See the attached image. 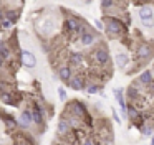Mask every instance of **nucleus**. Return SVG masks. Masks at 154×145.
<instances>
[{
    "label": "nucleus",
    "instance_id": "nucleus-22",
    "mask_svg": "<svg viewBox=\"0 0 154 145\" xmlns=\"http://www.w3.org/2000/svg\"><path fill=\"white\" fill-rule=\"evenodd\" d=\"M126 114H128V119H129V120H133V122H136L137 119H143L144 117L143 112H141L134 104H128L126 105Z\"/></svg>",
    "mask_w": 154,
    "mask_h": 145
},
{
    "label": "nucleus",
    "instance_id": "nucleus-9",
    "mask_svg": "<svg viewBox=\"0 0 154 145\" xmlns=\"http://www.w3.org/2000/svg\"><path fill=\"white\" fill-rule=\"evenodd\" d=\"M152 55H154V46L151 45V43H146V41H143L136 49V56L141 61V64L149 61V59L152 58Z\"/></svg>",
    "mask_w": 154,
    "mask_h": 145
},
{
    "label": "nucleus",
    "instance_id": "nucleus-2",
    "mask_svg": "<svg viewBox=\"0 0 154 145\" xmlns=\"http://www.w3.org/2000/svg\"><path fill=\"white\" fill-rule=\"evenodd\" d=\"M104 31H106L108 36L114 38V36H121L128 31V26L123 20L116 18V16H104Z\"/></svg>",
    "mask_w": 154,
    "mask_h": 145
},
{
    "label": "nucleus",
    "instance_id": "nucleus-23",
    "mask_svg": "<svg viewBox=\"0 0 154 145\" xmlns=\"http://www.w3.org/2000/svg\"><path fill=\"white\" fill-rule=\"evenodd\" d=\"M101 89H103V84L90 81L86 86V89H85V92H86V94H101Z\"/></svg>",
    "mask_w": 154,
    "mask_h": 145
},
{
    "label": "nucleus",
    "instance_id": "nucleus-18",
    "mask_svg": "<svg viewBox=\"0 0 154 145\" xmlns=\"http://www.w3.org/2000/svg\"><path fill=\"white\" fill-rule=\"evenodd\" d=\"M0 119L5 122V125H7L8 132H15V130L18 129V120L14 117V115L7 114V112H2V114H0Z\"/></svg>",
    "mask_w": 154,
    "mask_h": 145
},
{
    "label": "nucleus",
    "instance_id": "nucleus-40",
    "mask_svg": "<svg viewBox=\"0 0 154 145\" xmlns=\"http://www.w3.org/2000/svg\"><path fill=\"white\" fill-rule=\"evenodd\" d=\"M0 145H2V144H0Z\"/></svg>",
    "mask_w": 154,
    "mask_h": 145
},
{
    "label": "nucleus",
    "instance_id": "nucleus-24",
    "mask_svg": "<svg viewBox=\"0 0 154 145\" xmlns=\"http://www.w3.org/2000/svg\"><path fill=\"white\" fill-rule=\"evenodd\" d=\"M0 56H2L5 61H8V59L12 58V48H10L8 43H5V41L0 43Z\"/></svg>",
    "mask_w": 154,
    "mask_h": 145
},
{
    "label": "nucleus",
    "instance_id": "nucleus-31",
    "mask_svg": "<svg viewBox=\"0 0 154 145\" xmlns=\"http://www.w3.org/2000/svg\"><path fill=\"white\" fill-rule=\"evenodd\" d=\"M58 99H60V101H66V91H65L63 87H58Z\"/></svg>",
    "mask_w": 154,
    "mask_h": 145
},
{
    "label": "nucleus",
    "instance_id": "nucleus-39",
    "mask_svg": "<svg viewBox=\"0 0 154 145\" xmlns=\"http://www.w3.org/2000/svg\"><path fill=\"white\" fill-rule=\"evenodd\" d=\"M0 43H2V40H0Z\"/></svg>",
    "mask_w": 154,
    "mask_h": 145
},
{
    "label": "nucleus",
    "instance_id": "nucleus-28",
    "mask_svg": "<svg viewBox=\"0 0 154 145\" xmlns=\"http://www.w3.org/2000/svg\"><path fill=\"white\" fill-rule=\"evenodd\" d=\"M5 18L10 20L12 23H17V20H18V12H17V10H8V12H5Z\"/></svg>",
    "mask_w": 154,
    "mask_h": 145
},
{
    "label": "nucleus",
    "instance_id": "nucleus-26",
    "mask_svg": "<svg viewBox=\"0 0 154 145\" xmlns=\"http://www.w3.org/2000/svg\"><path fill=\"white\" fill-rule=\"evenodd\" d=\"M114 5H116V0H100V7L104 10V12L114 8Z\"/></svg>",
    "mask_w": 154,
    "mask_h": 145
},
{
    "label": "nucleus",
    "instance_id": "nucleus-27",
    "mask_svg": "<svg viewBox=\"0 0 154 145\" xmlns=\"http://www.w3.org/2000/svg\"><path fill=\"white\" fill-rule=\"evenodd\" d=\"M141 132H143L144 137H152V132H154V125L152 124H144L143 129H141Z\"/></svg>",
    "mask_w": 154,
    "mask_h": 145
},
{
    "label": "nucleus",
    "instance_id": "nucleus-17",
    "mask_svg": "<svg viewBox=\"0 0 154 145\" xmlns=\"http://www.w3.org/2000/svg\"><path fill=\"white\" fill-rule=\"evenodd\" d=\"M78 41H80L81 46H93L94 43H96V33H94L91 28H88L86 31L80 36V40H78Z\"/></svg>",
    "mask_w": 154,
    "mask_h": 145
},
{
    "label": "nucleus",
    "instance_id": "nucleus-32",
    "mask_svg": "<svg viewBox=\"0 0 154 145\" xmlns=\"http://www.w3.org/2000/svg\"><path fill=\"white\" fill-rule=\"evenodd\" d=\"M94 26H96V30H100V31H104V22L103 20H94Z\"/></svg>",
    "mask_w": 154,
    "mask_h": 145
},
{
    "label": "nucleus",
    "instance_id": "nucleus-29",
    "mask_svg": "<svg viewBox=\"0 0 154 145\" xmlns=\"http://www.w3.org/2000/svg\"><path fill=\"white\" fill-rule=\"evenodd\" d=\"M81 145H96V137L94 135H86L81 140Z\"/></svg>",
    "mask_w": 154,
    "mask_h": 145
},
{
    "label": "nucleus",
    "instance_id": "nucleus-7",
    "mask_svg": "<svg viewBox=\"0 0 154 145\" xmlns=\"http://www.w3.org/2000/svg\"><path fill=\"white\" fill-rule=\"evenodd\" d=\"M18 61L22 63V66H25V68H28V69L37 68V64H38V59H37V56H35V53L30 51V49H27V48H22L20 51H18Z\"/></svg>",
    "mask_w": 154,
    "mask_h": 145
},
{
    "label": "nucleus",
    "instance_id": "nucleus-33",
    "mask_svg": "<svg viewBox=\"0 0 154 145\" xmlns=\"http://www.w3.org/2000/svg\"><path fill=\"white\" fill-rule=\"evenodd\" d=\"M113 119H114V122H116V124H121L119 114H118V111H116V109H113Z\"/></svg>",
    "mask_w": 154,
    "mask_h": 145
},
{
    "label": "nucleus",
    "instance_id": "nucleus-8",
    "mask_svg": "<svg viewBox=\"0 0 154 145\" xmlns=\"http://www.w3.org/2000/svg\"><path fill=\"white\" fill-rule=\"evenodd\" d=\"M143 87H144V86L141 84L137 79H134V81L128 86V89H126L128 102H131V104H133V102L139 101V99H141V92H143Z\"/></svg>",
    "mask_w": 154,
    "mask_h": 145
},
{
    "label": "nucleus",
    "instance_id": "nucleus-25",
    "mask_svg": "<svg viewBox=\"0 0 154 145\" xmlns=\"http://www.w3.org/2000/svg\"><path fill=\"white\" fill-rule=\"evenodd\" d=\"M17 138H18V144L17 145H35V140L30 137V135L23 134V132H20V134H17Z\"/></svg>",
    "mask_w": 154,
    "mask_h": 145
},
{
    "label": "nucleus",
    "instance_id": "nucleus-16",
    "mask_svg": "<svg viewBox=\"0 0 154 145\" xmlns=\"http://www.w3.org/2000/svg\"><path fill=\"white\" fill-rule=\"evenodd\" d=\"M55 30V22L51 18H45L43 22L38 23V31L42 36H50Z\"/></svg>",
    "mask_w": 154,
    "mask_h": 145
},
{
    "label": "nucleus",
    "instance_id": "nucleus-20",
    "mask_svg": "<svg viewBox=\"0 0 154 145\" xmlns=\"http://www.w3.org/2000/svg\"><path fill=\"white\" fill-rule=\"evenodd\" d=\"M57 130H58V135H60V137H65V135H68L70 132H73V129L70 127V124H68L66 119L60 115V119H58V124H57Z\"/></svg>",
    "mask_w": 154,
    "mask_h": 145
},
{
    "label": "nucleus",
    "instance_id": "nucleus-11",
    "mask_svg": "<svg viewBox=\"0 0 154 145\" xmlns=\"http://www.w3.org/2000/svg\"><path fill=\"white\" fill-rule=\"evenodd\" d=\"M88 82L90 81L86 79V76L81 74V72H76V74L71 76V79L66 82V84L70 86L71 89H75V91H85L86 86H88Z\"/></svg>",
    "mask_w": 154,
    "mask_h": 145
},
{
    "label": "nucleus",
    "instance_id": "nucleus-36",
    "mask_svg": "<svg viewBox=\"0 0 154 145\" xmlns=\"http://www.w3.org/2000/svg\"><path fill=\"white\" fill-rule=\"evenodd\" d=\"M149 145H154V135L151 137V144H149Z\"/></svg>",
    "mask_w": 154,
    "mask_h": 145
},
{
    "label": "nucleus",
    "instance_id": "nucleus-21",
    "mask_svg": "<svg viewBox=\"0 0 154 145\" xmlns=\"http://www.w3.org/2000/svg\"><path fill=\"white\" fill-rule=\"evenodd\" d=\"M137 81H139L141 84L144 86V87H147V86H149L151 82L154 81V72L151 71V69H144V71L139 72V76H137Z\"/></svg>",
    "mask_w": 154,
    "mask_h": 145
},
{
    "label": "nucleus",
    "instance_id": "nucleus-10",
    "mask_svg": "<svg viewBox=\"0 0 154 145\" xmlns=\"http://www.w3.org/2000/svg\"><path fill=\"white\" fill-rule=\"evenodd\" d=\"M17 120H18V129H22V130H28V129L33 125L30 105H28V107H25V109H22L20 114H18V117H17Z\"/></svg>",
    "mask_w": 154,
    "mask_h": 145
},
{
    "label": "nucleus",
    "instance_id": "nucleus-30",
    "mask_svg": "<svg viewBox=\"0 0 154 145\" xmlns=\"http://www.w3.org/2000/svg\"><path fill=\"white\" fill-rule=\"evenodd\" d=\"M12 26H14V23H12L10 20H7V18H5L2 23H0V30H10Z\"/></svg>",
    "mask_w": 154,
    "mask_h": 145
},
{
    "label": "nucleus",
    "instance_id": "nucleus-38",
    "mask_svg": "<svg viewBox=\"0 0 154 145\" xmlns=\"http://www.w3.org/2000/svg\"><path fill=\"white\" fill-rule=\"evenodd\" d=\"M53 145H63V144H58V142H55V144Z\"/></svg>",
    "mask_w": 154,
    "mask_h": 145
},
{
    "label": "nucleus",
    "instance_id": "nucleus-34",
    "mask_svg": "<svg viewBox=\"0 0 154 145\" xmlns=\"http://www.w3.org/2000/svg\"><path fill=\"white\" fill-rule=\"evenodd\" d=\"M4 20H5V12H4L2 8H0V23L4 22Z\"/></svg>",
    "mask_w": 154,
    "mask_h": 145
},
{
    "label": "nucleus",
    "instance_id": "nucleus-13",
    "mask_svg": "<svg viewBox=\"0 0 154 145\" xmlns=\"http://www.w3.org/2000/svg\"><path fill=\"white\" fill-rule=\"evenodd\" d=\"M85 55L81 51H70L68 53V64L71 68H83L85 64Z\"/></svg>",
    "mask_w": 154,
    "mask_h": 145
},
{
    "label": "nucleus",
    "instance_id": "nucleus-5",
    "mask_svg": "<svg viewBox=\"0 0 154 145\" xmlns=\"http://www.w3.org/2000/svg\"><path fill=\"white\" fill-rule=\"evenodd\" d=\"M137 18L141 25L146 30H151L154 26V7L152 5H141L137 10Z\"/></svg>",
    "mask_w": 154,
    "mask_h": 145
},
{
    "label": "nucleus",
    "instance_id": "nucleus-15",
    "mask_svg": "<svg viewBox=\"0 0 154 145\" xmlns=\"http://www.w3.org/2000/svg\"><path fill=\"white\" fill-rule=\"evenodd\" d=\"M0 101L4 102L5 105H12V107H17L18 105V101H20V96L17 94V91H8V92H5V94H2L0 96Z\"/></svg>",
    "mask_w": 154,
    "mask_h": 145
},
{
    "label": "nucleus",
    "instance_id": "nucleus-1",
    "mask_svg": "<svg viewBox=\"0 0 154 145\" xmlns=\"http://www.w3.org/2000/svg\"><path fill=\"white\" fill-rule=\"evenodd\" d=\"M68 111L71 112V114H75L78 119H80L81 122H83L86 127L93 129V115L90 114V111H88V105L85 104L83 101H80V99H71V101L66 102V107Z\"/></svg>",
    "mask_w": 154,
    "mask_h": 145
},
{
    "label": "nucleus",
    "instance_id": "nucleus-35",
    "mask_svg": "<svg viewBox=\"0 0 154 145\" xmlns=\"http://www.w3.org/2000/svg\"><path fill=\"white\" fill-rule=\"evenodd\" d=\"M4 68H5V59L0 56V69H4Z\"/></svg>",
    "mask_w": 154,
    "mask_h": 145
},
{
    "label": "nucleus",
    "instance_id": "nucleus-6",
    "mask_svg": "<svg viewBox=\"0 0 154 145\" xmlns=\"http://www.w3.org/2000/svg\"><path fill=\"white\" fill-rule=\"evenodd\" d=\"M83 23L85 22H81L78 16H66V18L63 20V33H66L71 38L76 40V33H78V30H80V26L83 25Z\"/></svg>",
    "mask_w": 154,
    "mask_h": 145
},
{
    "label": "nucleus",
    "instance_id": "nucleus-19",
    "mask_svg": "<svg viewBox=\"0 0 154 145\" xmlns=\"http://www.w3.org/2000/svg\"><path fill=\"white\" fill-rule=\"evenodd\" d=\"M114 63H116L118 69H123V71H124V69L129 66L131 58H129L128 53H116V56H114Z\"/></svg>",
    "mask_w": 154,
    "mask_h": 145
},
{
    "label": "nucleus",
    "instance_id": "nucleus-12",
    "mask_svg": "<svg viewBox=\"0 0 154 145\" xmlns=\"http://www.w3.org/2000/svg\"><path fill=\"white\" fill-rule=\"evenodd\" d=\"M113 94H114V99H116L118 105L121 107L123 119H128V114H126V89L124 87H116L113 91Z\"/></svg>",
    "mask_w": 154,
    "mask_h": 145
},
{
    "label": "nucleus",
    "instance_id": "nucleus-14",
    "mask_svg": "<svg viewBox=\"0 0 154 145\" xmlns=\"http://www.w3.org/2000/svg\"><path fill=\"white\" fill-rule=\"evenodd\" d=\"M57 74H58V79L63 82H68L73 76V68H71L68 63L65 64H58V69H57Z\"/></svg>",
    "mask_w": 154,
    "mask_h": 145
},
{
    "label": "nucleus",
    "instance_id": "nucleus-37",
    "mask_svg": "<svg viewBox=\"0 0 154 145\" xmlns=\"http://www.w3.org/2000/svg\"><path fill=\"white\" fill-rule=\"evenodd\" d=\"M137 2H149V0H137Z\"/></svg>",
    "mask_w": 154,
    "mask_h": 145
},
{
    "label": "nucleus",
    "instance_id": "nucleus-3",
    "mask_svg": "<svg viewBox=\"0 0 154 145\" xmlns=\"http://www.w3.org/2000/svg\"><path fill=\"white\" fill-rule=\"evenodd\" d=\"M91 59H93L94 64L100 66V68H108L109 63H111L109 49H108L104 45H98L96 48L93 49V53H91Z\"/></svg>",
    "mask_w": 154,
    "mask_h": 145
},
{
    "label": "nucleus",
    "instance_id": "nucleus-4",
    "mask_svg": "<svg viewBox=\"0 0 154 145\" xmlns=\"http://www.w3.org/2000/svg\"><path fill=\"white\" fill-rule=\"evenodd\" d=\"M32 109V119H33L35 127H38L40 130H43L45 125H47V120H45V107L40 101H33L30 104Z\"/></svg>",
    "mask_w": 154,
    "mask_h": 145
}]
</instances>
